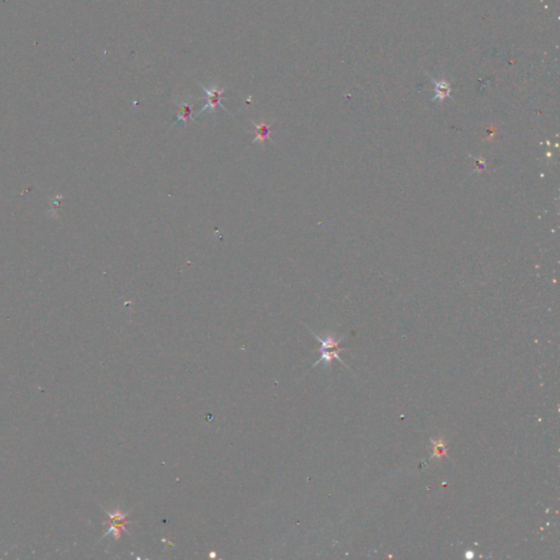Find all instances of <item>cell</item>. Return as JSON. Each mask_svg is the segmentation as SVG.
Returning a JSON list of instances; mask_svg holds the SVG:
<instances>
[{
    "mask_svg": "<svg viewBox=\"0 0 560 560\" xmlns=\"http://www.w3.org/2000/svg\"><path fill=\"white\" fill-rule=\"evenodd\" d=\"M106 513L108 514V516H110V522H108V524H110V528H108V530L104 534L103 537L110 535L111 533H114L113 534L114 537L116 538V540H119V538L121 537L122 530H125V532L128 533L127 528L125 527V525L127 524V523L130 522L127 519L128 512L127 513H122L120 510H117L115 513H110L107 511H106Z\"/></svg>",
    "mask_w": 560,
    "mask_h": 560,
    "instance_id": "cell-2",
    "label": "cell"
},
{
    "mask_svg": "<svg viewBox=\"0 0 560 560\" xmlns=\"http://www.w3.org/2000/svg\"><path fill=\"white\" fill-rule=\"evenodd\" d=\"M430 442L432 443V446H433V453L430 457H429V460L437 459L439 462H441L442 457L448 454V447H447L446 440L442 439V438H439L438 440L430 439Z\"/></svg>",
    "mask_w": 560,
    "mask_h": 560,
    "instance_id": "cell-6",
    "label": "cell"
},
{
    "mask_svg": "<svg viewBox=\"0 0 560 560\" xmlns=\"http://www.w3.org/2000/svg\"><path fill=\"white\" fill-rule=\"evenodd\" d=\"M311 333L313 334L314 337H315V338L319 341V343H321V345H322V346H321V349H319V351H321V353H322L321 359H318V360L314 363L313 367L317 366L319 362H324L325 365L329 366V368H331V367H332V361H333L334 358L337 359L339 362L343 363L344 366H346V365H345V362H344L343 360H341L340 357L338 356V352L345 350V348H340V347H339V345H340V343H341V340H343L345 337H341V338H339V339H336L334 336L329 335V336H326L325 338H321L319 336H317L315 333H313V332H311Z\"/></svg>",
    "mask_w": 560,
    "mask_h": 560,
    "instance_id": "cell-1",
    "label": "cell"
},
{
    "mask_svg": "<svg viewBox=\"0 0 560 560\" xmlns=\"http://www.w3.org/2000/svg\"><path fill=\"white\" fill-rule=\"evenodd\" d=\"M201 88H202L203 91H205V94H206L205 99H206L207 102H206L205 106H203L201 110L196 115H199L202 112H205L207 108H209V110L212 111L213 113H216V108L218 106H221L224 110L223 105L221 104V100L223 99V92H224L225 89H218V86H215L214 89L210 90V89L205 88L203 85H201Z\"/></svg>",
    "mask_w": 560,
    "mask_h": 560,
    "instance_id": "cell-3",
    "label": "cell"
},
{
    "mask_svg": "<svg viewBox=\"0 0 560 560\" xmlns=\"http://www.w3.org/2000/svg\"><path fill=\"white\" fill-rule=\"evenodd\" d=\"M193 104L188 103V102H181L179 104V111L175 124L179 122H184L185 125H187L188 122L191 120L195 121L193 119Z\"/></svg>",
    "mask_w": 560,
    "mask_h": 560,
    "instance_id": "cell-5",
    "label": "cell"
},
{
    "mask_svg": "<svg viewBox=\"0 0 560 560\" xmlns=\"http://www.w3.org/2000/svg\"><path fill=\"white\" fill-rule=\"evenodd\" d=\"M254 127H255V132H254V135H255V138H254V140L252 141L253 143H260V144H264L267 140H272L271 139V134H272V126L273 124H268V123H265V122H261L259 124H256V123H253Z\"/></svg>",
    "mask_w": 560,
    "mask_h": 560,
    "instance_id": "cell-4",
    "label": "cell"
},
{
    "mask_svg": "<svg viewBox=\"0 0 560 560\" xmlns=\"http://www.w3.org/2000/svg\"><path fill=\"white\" fill-rule=\"evenodd\" d=\"M433 81H434V80H433ZM434 83H435V85H437V94H435L433 101L439 100L441 102V101L445 100L446 98L450 97L451 88H450L449 83H447V82H437V81H434Z\"/></svg>",
    "mask_w": 560,
    "mask_h": 560,
    "instance_id": "cell-7",
    "label": "cell"
}]
</instances>
